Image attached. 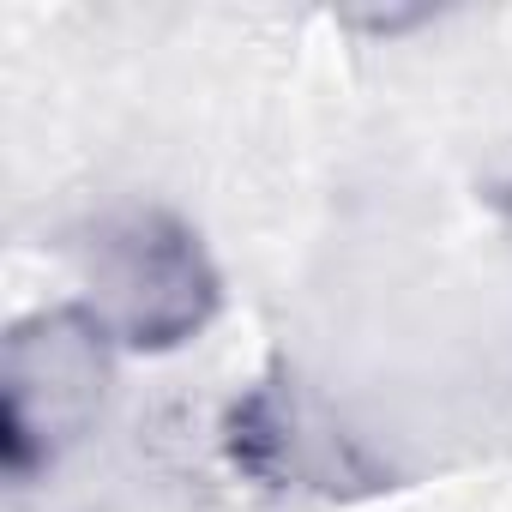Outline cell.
<instances>
[{
    "instance_id": "277c9868",
    "label": "cell",
    "mask_w": 512,
    "mask_h": 512,
    "mask_svg": "<svg viewBox=\"0 0 512 512\" xmlns=\"http://www.w3.org/2000/svg\"><path fill=\"white\" fill-rule=\"evenodd\" d=\"M494 205H500V217L512 223V163L500 169V181H494Z\"/></svg>"
},
{
    "instance_id": "6da1fadb",
    "label": "cell",
    "mask_w": 512,
    "mask_h": 512,
    "mask_svg": "<svg viewBox=\"0 0 512 512\" xmlns=\"http://www.w3.org/2000/svg\"><path fill=\"white\" fill-rule=\"evenodd\" d=\"M85 308L121 350H181L193 344L223 302V278L205 241L163 205L103 211L79 241Z\"/></svg>"
},
{
    "instance_id": "7a4b0ae2",
    "label": "cell",
    "mask_w": 512,
    "mask_h": 512,
    "mask_svg": "<svg viewBox=\"0 0 512 512\" xmlns=\"http://www.w3.org/2000/svg\"><path fill=\"white\" fill-rule=\"evenodd\" d=\"M115 338L85 302L37 308L7 326L0 344V470L37 482L79 446L109 398Z\"/></svg>"
},
{
    "instance_id": "3957f363",
    "label": "cell",
    "mask_w": 512,
    "mask_h": 512,
    "mask_svg": "<svg viewBox=\"0 0 512 512\" xmlns=\"http://www.w3.org/2000/svg\"><path fill=\"white\" fill-rule=\"evenodd\" d=\"M229 452H235V464H241L247 476L278 482V488H290V482L338 488L344 476H332V458L350 464L344 446H338V434H308L302 410H296L284 392H272V386L247 392V398L229 410ZM350 470H356V464H350Z\"/></svg>"
}]
</instances>
